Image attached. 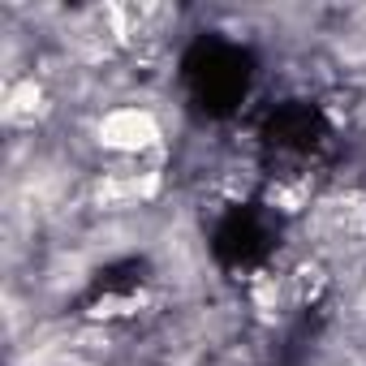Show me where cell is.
<instances>
[{"mask_svg":"<svg viewBox=\"0 0 366 366\" xmlns=\"http://www.w3.org/2000/svg\"><path fill=\"white\" fill-rule=\"evenodd\" d=\"M86 138H91V151L108 164H147V159H159L168 151L172 125H168L159 104H151L147 95H129V99L99 108L91 117Z\"/></svg>","mask_w":366,"mask_h":366,"instance_id":"1","label":"cell"}]
</instances>
